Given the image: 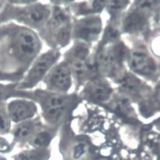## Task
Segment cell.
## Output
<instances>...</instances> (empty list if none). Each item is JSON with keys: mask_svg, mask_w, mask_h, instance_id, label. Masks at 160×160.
I'll return each mask as SVG.
<instances>
[{"mask_svg": "<svg viewBox=\"0 0 160 160\" xmlns=\"http://www.w3.org/2000/svg\"><path fill=\"white\" fill-rule=\"evenodd\" d=\"M13 48L17 55L24 61H29L39 50V42L37 36L28 29L17 31L13 38Z\"/></svg>", "mask_w": 160, "mask_h": 160, "instance_id": "1", "label": "cell"}, {"mask_svg": "<svg viewBox=\"0 0 160 160\" xmlns=\"http://www.w3.org/2000/svg\"><path fill=\"white\" fill-rule=\"evenodd\" d=\"M101 22L98 17L87 18L80 22L76 28L77 36L87 41L95 39L101 32Z\"/></svg>", "mask_w": 160, "mask_h": 160, "instance_id": "4", "label": "cell"}, {"mask_svg": "<svg viewBox=\"0 0 160 160\" xmlns=\"http://www.w3.org/2000/svg\"><path fill=\"white\" fill-rule=\"evenodd\" d=\"M48 10L42 6L36 5L30 7L23 13V18L29 23L39 25L43 23L48 16Z\"/></svg>", "mask_w": 160, "mask_h": 160, "instance_id": "9", "label": "cell"}, {"mask_svg": "<svg viewBox=\"0 0 160 160\" xmlns=\"http://www.w3.org/2000/svg\"><path fill=\"white\" fill-rule=\"evenodd\" d=\"M158 2L154 1H141L138 2V7L141 10H151L154 7Z\"/></svg>", "mask_w": 160, "mask_h": 160, "instance_id": "15", "label": "cell"}, {"mask_svg": "<svg viewBox=\"0 0 160 160\" xmlns=\"http://www.w3.org/2000/svg\"><path fill=\"white\" fill-rule=\"evenodd\" d=\"M51 141V137L47 132L38 133L32 140V144L37 148H45L48 145Z\"/></svg>", "mask_w": 160, "mask_h": 160, "instance_id": "13", "label": "cell"}, {"mask_svg": "<svg viewBox=\"0 0 160 160\" xmlns=\"http://www.w3.org/2000/svg\"><path fill=\"white\" fill-rule=\"evenodd\" d=\"M34 130V125L32 122H24L17 127L15 130L14 135L19 140L26 139L31 135Z\"/></svg>", "mask_w": 160, "mask_h": 160, "instance_id": "11", "label": "cell"}, {"mask_svg": "<svg viewBox=\"0 0 160 160\" xmlns=\"http://www.w3.org/2000/svg\"><path fill=\"white\" fill-rule=\"evenodd\" d=\"M89 97L97 102H105L110 97L111 89L103 82H94L88 89Z\"/></svg>", "mask_w": 160, "mask_h": 160, "instance_id": "10", "label": "cell"}, {"mask_svg": "<svg viewBox=\"0 0 160 160\" xmlns=\"http://www.w3.org/2000/svg\"><path fill=\"white\" fill-rule=\"evenodd\" d=\"M127 160H150V159L149 158H145V157H142V156H135L133 157L128 158Z\"/></svg>", "mask_w": 160, "mask_h": 160, "instance_id": "19", "label": "cell"}, {"mask_svg": "<svg viewBox=\"0 0 160 160\" xmlns=\"http://www.w3.org/2000/svg\"><path fill=\"white\" fill-rule=\"evenodd\" d=\"M67 101L65 98L54 95L47 98L45 104V113L51 122H55L63 114L66 108Z\"/></svg>", "mask_w": 160, "mask_h": 160, "instance_id": "7", "label": "cell"}, {"mask_svg": "<svg viewBox=\"0 0 160 160\" xmlns=\"http://www.w3.org/2000/svg\"><path fill=\"white\" fill-rule=\"evenodd\" d=\"M129 65L132 70L143 75H151L156 71V66L148 53L143 49L132 51L129 57Z\"/></svg>", "mask_w": 160, "mask_h": 160, "instance_id": "2", "label": "cell"}, {"mask_svg": "<svg viewBox=\"0 0 160 160\" xmlns=\"http://www.w3.org/2000/svg\"><path fill=\"white\" fill-rule=\"evenodd\" d=\"M8 111L10 117L13 121L20 122L33 116L36 108L30 102L18 101L10 104Z\"/></svg>", "mask_w": 160, "mask_h": 160, "instance_id": "6", "label": "cell"}, {"mask_svg": "<svg viewBox=\"0 0 160 160\" xmlns=\"http://www.w3.org/2000/svg\"><path fill=\"white\" fill-rule=\"evenodd\" d=\"M122 87L125 91L130 93H137L141 87V82L132 76H128L123 78Z\"/></svg>", "mask_w": 160, "mask_h": 160, "instance_id": "12", "label": "cell"}, {"mask_svg": "<svg viewBox=\"0 0 160 160\" xmlns=\"http://www.w3.org/2000/svg\"><path fill=\"white\" fill-rule=\"evenodd\" d=\"M57 57L58 53L53 51L42 55L35 63L29 72L25 82V85L26 86H31L38 82L55 62Z\"/></svg>", "mask_w": 160, "mask_h": 160, "instance_id": "3", "label": "cell"}, {"mask_svg": "<svg viewBox=\"0 0 160 160\" xmlns=\"http://www.w3.org/2000/svg\"><path fill=\"white\" fill-rule=\"evenodd\" d=\"M9 128V118L4 109L0 107V132H7Z\"/></svg>", "mask_w": 160, "mask_h": 160, "instance_id": "14", "label": "cell"}, {"mask_svg": "<svg viewBox=\"0 0 160 160\" xmlns=\"http://www.w3.org/2000/svg\"><path fill=\"white\" fill-rule=\"evenodd\" d=\"M49 82L57 90H68L71 85V74L68 65L61 64L55 68L50 74Z\"/></svg>", "mask_w": 160, "mask_h": 160, "instance_id": "5", "label": "cell"}, {"mask_svg": "<svg viewBox=\"0 0 160 160\" xmlns=\"http://www.w3.org/2000/svg\"><path fill=\"white\" fill-rule=\"evenodd\" d=\"M128 2H122V1H114V2H109L110 7L113 10H116V9H120L123 8V7L125 6V5Z\"/></svg>", "mask_w": 160, "mask_h": 160, "instance_id": "16", "label": "cell"}, {"mask_svg": "<svg viewBox=\"0 0 160 160\" xmlns=\"http://www.w3.org/2000/svg\"><path fill=\"white\" fill-rule=\"evenodd\" d=\"M146 19L144 14L138 12L130 13L125 18L123 29L129 33H136L143 29Z\"/></svg>", "mask_w": 160, "mask_h": 160, "instance_id": "8", "label": "cell"}, {"mask_svg": "<svg viewBox=\"0 0 160 160\" xmlns=\"http://www.w3.org/2000/svg\"><path fill=\"white\" fill-rule=\"evenodd\" d=\"M17 160H39L35 156H32L30 154H22L19 158H18Z\"/></svg>", "mask_w": 160, "mask_h": 160, "instance_id": "17", "label": "cell"}, {"mask_svg": "<svg viewBox=\"0 0 160 160\" xmlns=\"http://www.w3.org/2000/svg\"><path fill=\"white\" fill-rule=\"evenodd\" d=\"M107 36L111 39H115L117 37V32L115 30L109 28L107 32Z\"/></svg>", "mask_w": 160, "mask_h": 160, "instance_id": "18", "label": "cell"}]
</instances>
